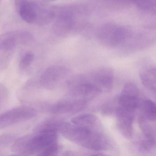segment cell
<instances>
[{"mask_svg":"<svg viewBox=\"0 0 156 156\" xmlns=\"http://www.w3.org/2000/svg\"><path fill=\"white\" fill-rule=\"evenodd\" d=\"M58 129L66 139L88 149L100 151L106 149L109 146L105 135L95 129L61 122H59Z\"/></svg>","mask_w":156,"mask_h":156,"instance_id":"6da1fadb","label":"cell"},{"mask_svg":"<svg viewBox=\"0 0 156 156\" xmlns=\"http://www.w3.org/2000/svg\"><path fill=\"white\" fill-rule=\"evenodd\" d=\"M20 16L28 23L45 25L55 17L54 10L29 0H15Z\"/></svg>","mask_w":156,"mask_h":156,"instance_id":"7a4b0ae2","label":"cell"},{"mask_svg":"<svg viewBox=\"0 0 156 156\" xmlns=\"http://www.w3.org/2000/svg\"><path fill=\"white\" fill-rule=\"evenodd\" d=\"M116 106L132 113L140 108V95L136 86L132 83L126 84L116 100Z\"/></svg>","mask_w":156,"mask_h":156,"instance_id":"3957f363","label":"cell"},{"mask_svg":"<svg viewBox=\"0 0 156 156\" xmlns=\"http://www.w3.org/2000/svg\"><path fill=\"white\" fill-rule=\"evenodd\" d=\"M36 110L29 106H20L0 114V129L30 120L37 116Z\"/></svg>","mask_w":156,"mask_h":156,"instance_id":"277c9868","label":"cell"},{"mask_svg":"<svg viewBox=\"0 0 156 156\" xmlns=\"http://www.w3.org/2000/svg\"><path fill=\"white\" fill-rule=\"evenodd\" d=\"M68 69L62 66H52L43 72L40 78V83L47 90H53L59 86L68 73Z\"/></svg>","mask_w":156,"mask_h":156,"instance_id":"5b68a950","label":"cell"},{"mask_svg":"<svg viewBox=\"0 0 156 156\" xmlns=\"http://www.w3.org/2000/svg\"><path fill=\"white\" fill-rule=\"evenodd\" d=\"M33 36L25 31L9 32L0 35V51L9 52L18 44H25L31 42Z\"/></svg>","mask_w":156,"mask_h":156,"instance_id":"8992f818","label":"cell"},{"mask_svg":"<svg viewBox=\"0 0 156 156\" xmlns=\"http://www.w3.org/2000/svg\"><path fill=\"white\" fill-rule=\"evenodd\" d=\"M87 103L69 97L54 104L50 111L55 115L75 113L83 109Z\"/></svg>","mask_w":156,"mask_h":156,"instance_id":"52a82bcc","label":"cell"},{"mask_svg":"<svg viewBox=\"0 0 156 156\" xmlns=\"http://www.w3.org/2000/svg\"><path fill=\"white\" fill-rule=\"evenodd\" d=\"M88 82L98 87L102 91H110L113 88L114 75L109 68H102L91 74L89 78L87 77Z\"/></svg>","mask_w":156,"mask_h":156,"instance_id":"ba28073f","label":"cell"},{"mask_svg":"<svg viewBox=\"0 0 156 156\" xmlns=\"http://www.w3.org/2000/svg\"><path fill=\"white\" fill-rule=\"evenodd\" d=\"M117 126L119 132L125 137L130 138L133 133L134 113L116 107Z\"/></svg>","mask_w":156,"mask_h":156,"instance_id":"9c48e42d","label":"cell"},{"mask_svg":"<svg viewBox=\"0 0 156 156\" xmlns=\"http://www.w3.org/2000/svg\"><path fill=\"white\" fill-rule=\"evenodd\" d=\"M156 67L150 66L142 68L139 72L141 83L149 91L156 93Z\"/></svg>","mask_w":156,"mask_h":156,"instance_id":"30bf717a","label":"cell"},{"mask_svg":"<svg viewBox=\"0 0 156 156\" xmlns=\"http://www.w3.org/2000/svg\"><path fill=\"white\" fill-rule=\"evenodd\" d=\"M71 122L77 126L95 129L98 123V120L95 115L90 113H84L73 117L71 119Z\"/></svg>","mask_w":156,"mask_h":156,"instance_id":"8fae6325","label":"cell"},{"mask_svg":"<svg viewBox=\"0 0 156 156\" xmlns=\"http://www.w3.org/2000/svg\"><path fill=\"white\" fill-rule=\"evenodd\" d=\"M140 108L142 112L140 115L151 122L156 121V104L153 101L150 99H146L141 102Z\"/></svg>","mask_w":156,"mask_h":156,"instance_id":"7c38bea8","label":"cell"},{"mask_svg":"<svg viewBox=\"0 0 156 156\" xmlns=\"http://www.w3.org/2000/svg\"><path fill=\"white\" fill-rule=\"evenodd\" d=\"M138 122L144 137L156 141V130L155 127L150 123L151 121L140 115L139 116Z\"/></svg>","mask_w":156,"mask_h":156,"instance_id":"4fadbf2b","label":"cell"},{"mask_svg":"<svg viewBox=\"0 0 156 156\" xmlns=\"http://www.w3.org/2000/svg\"><path fill=\"white\" fill-rule=\"evenodd\" d=\"M34 55L31 52H27L23 55L20 63V68L22 71H24L29 68L34 61Z\"/></svg>","mask_w":156,"mask_h":156,"instance_id":"5bb4252c","label":"cell"},{"mask_svg":"<svg viewBox=\"0 0 156 156\" xmlns=\"http://www.w3.org/2000/svg\"><path fill=\"white\" fill-rule=\"evenodd\" d=\"M155 145L156 141L145 138L140 142L139 149L142 152H149L154 147Z\"/></svg>","mask_w":156,"mask_h":156,"instance_id":"9a60e30c","label":"cell"},{"mask_svg":"<svg viewBox=\"0 0 156 156\" xmlns=\"http://www.w3.org/2000/svg\"><path fill=\"white\" fill-rule=\"evenodd\" d=\"M49 1H54V0H49Z\"/></svg>","mask_w":156,"mask_h":156,"instance_id":"2e32d148","label":"cell"}]
</instances>
